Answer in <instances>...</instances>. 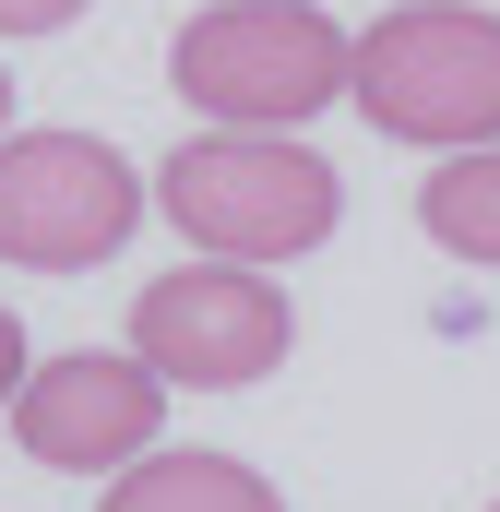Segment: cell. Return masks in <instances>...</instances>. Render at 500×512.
<instances>
[{
    "mask_svg": "<svg viewBox=\"0 0 500 512\" xmlns=\"http://www.w3.org/2000/svg\"><path fill=\"white\" fill-rule=\"evenodd\" d=\"M0 143H12V72H0Z\"/></svg>",
    "mask_w": 500,
    "mask_h": 512,
    "instance_id": "obj_11",
    "label": "cell"
},
{
    "mask_svg": "<svg viewBox=\"0 0 500 512\" xmlns=\"http://www.w3.org/2000/svg\"><path fill=\"white\" fill-rule=\"evenodd\" d=\"M155 215L203 262H298L334 239L346 179L298 143V131H191L155 167Z\"/></svg>",
    "mask_w": 500,
    "mask_h": 512,
    "instance_id": "obj_1",
    "label": "cell"
},
{
    "mask_svg": "<svg viewBox=\"0 0 500 512\" xmlns=\"http://www.w3.org/2000/svg\"><path fill=\"white\" fill-rule=\"evenodd\" d=\"M84 0H0V36H60Z\"/></svg>",
    "mask_w": 500,
    "mask_h": 512,
    "instance_id": "obj_9",
    "label": "cell"
},
{
    "mask_svg": "<svg viewBox=\"0 0 500 512\" xmlns=\"http://www.w3.org/2000/svg\"><path fill=\"white\" fill-rule=\"evenodd\" d=\"M24 370H36V358H24V322H12V310H0V405H12V393H24Z\"/></svg>",
    "mask_w": 500,
    "mask_h": 512,
    "instance_id": "obj_10",
    "label": "cell"
},
{
    "mask_svg": "<svg viewBox=\"0 0 500 512\" xmlns=\"http://www.w3.org/2000/svg\"><path fill=\"white\" fill-rule=\"evenodd\" d=\"M417 227H429L453 262H500V143L441 155V167L417 179Z\"/></svg>",
    "mask_w": 500,
    "mask_h": 512,
    "instance_id": "obj_8",
    "label": "cell"
},
{
    "mask_svg": "<svg viewBox=\"0 0 500 512\" xmlns=\"http://www.w3.org/2000/svg\"><path fill=\"white\" fill-rule=\"evenodd\" d=\"M346 108L381 143H417V155L500 143V12H477V0H405V12H381L358 36Z\"/></svg>",
    "mask_w": 500,
    "mask_h": 512,
    "instance_id": "obj_3",
    "label": "cell"
},
{
    "mask_svg": "<svg viewBox=\"0 0 500 512\" xmlns=\"http://www.w3.org/2000/svg\"><path fill=\"white\" fill-rule=\"evenodd\" d=\"M143 179L96 131H12L0 143V262L24 274H96L143 227Z\"/></svg>",
    "mask_w": 500,
    "mask_h": 512,
    "instance_id": "obj_5",
    "label": "cell"
},
{
    "mask_svg": "<svg viewBox=\"0 0 500 512\" xmlns=\"http://www.w3.org/2000/svg\"><path fill=\"white\" fill-rule=\"evenodd\" d=\"M155 429H167V382L143 370V358H108V346H72V358H36L24 393H12V441L36 453V465H60V477H120L155 453Z\"/></svg>",
    "mask_w": 500,
    "mask_h": 512,
    "instance_id": "obj_6",
    "label": "cell"
},
{
    "mask_svg": "<svg viewBox=\"0 0 500 512\" xmlns=\"http://www.w3.org/2000/svg\"><path fill=\"white\" fill-rule=\"evenodd\" d=\"M298 346V310L262 262H179L131 298V358L179 393H239Z\"/></svg>",
    "mask_w": 500,
    "mask_h": 512,
    "instance_id": "obj_4",
    "label": "cell"
},
{
    "mask_svg": "<svg viewBox=\"0 0 500 512\" xmlns=\"http://www.w3.org/2000/svg\"><path fill=\"white\" fill-rule=\"evenodd\" d=\"M489 512H500V501H489Z\"/></svg>",
    "mask_w": 500,
    "mask_h": 512,
    "instance_id": "obj_12",
    "label": "cell"
},
{
    "mask_svg": "<svg viewBox=\"0 0 500 512\" xmlns=\"http://www.w3.org/2000/svg\"><path fill=\"white\" fill-rule=\"evenodd\" d=\"M96 512H286V501H274L262 465H239V453H191V441H179V453L120 465Z\"/></svg>",
    "mask_w": 500,
    "mask_h": 512,
    "instance_id": "obj_7",
    "label": "cell"
},
{
    "mask_svg": "<svg viewBox=\"0 0 500 512\" xmlns=\"http://www.w3.org/2000/svg\"><path fill=\"white\" fill-rule=\"evenodd\" d=\"M167 84L215 131H298L358 84V36L322 0H215L167 36Z\"/></svg>",
    "mask_w": 500,
    "mask_h": 512,
    "instance_id": "obj_2",
    "label": "cell"
}]
</instances>
